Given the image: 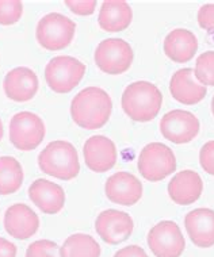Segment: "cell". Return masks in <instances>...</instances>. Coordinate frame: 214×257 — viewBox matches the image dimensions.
<instances>
[{"label": "cell", "mask_w": 214, "mask_h": 257, "mask_svg": "<svg viewBox=\"0 0 214 257\" xmlns=\"http://www.w3.org/2000/svg\"><path fill=\"white\" fill-rule=\"evenodd\" d=\"M112 111L110 95L99 87H87L72 99V119L79 127L85 130L103 127L110 119Z\"/></svg>", "instance_id": "1"}, {"label": "cell", "mask_w": 214, "mask_h": 257, "mask_svg": "<svg viewBox=\"0 0 214 257\" xmlns=\"http://www.w3.org/2000/svg\"><path fill=\"white\" fill-rule=\"evenodd\" d=\"M122 110L136 122L155 119L163 104V93L149 81H134L125 88L121 99Z\"/></svg>", "instance_id": "2"}, {"label": "cell", "mask_w": 214, "mask_h": 257, "mask_svg": "<svg viewBox=\"0 0 214 257\" xmlns=\"http://www.w3.org/2000/svg\"><path fill=\"white\" fill-rule=\"evenodd\" d=\"M38 167L49 176L68 182L80 172L79 155L68 141H52L38 155Z\"/></svg>", "instance_id": "3"}, {"label": "cell", "mask_w": 214, "mask_h": 257, "mask_svg": "<svg viewBox=\"0 0 214 257\" xmlns=\"http://www.w3.org/2000/svg\"><path fill=\"white\" fill-rule=\"evenodd\" d=\"M75 33L76 23L58 13H50L42 17L36 29L38 44L49 52L65 49L73 40Z\"/></svg>", "instance_id": "4"}, {"label": "cell", "mask_w": 214, "mask_h": 257, "mask_svg": "<svg viewBox=\"0 0 214 257\" xmlns=\"http://www.w3.org/2000/svg\"><path fill=\"white\" fill-rule=\"evenodd\" d=\"M85 65L72 56H57L45 68L46 84L53 92L68 93L79 85L85 75Z\"/></svg>", "instance_id": "5"}, {"label": "cell", "mask_w": 214, "mask_h": 257, "mask_svg": "<svg viewBox=\"0 0 214 257\" xmlns=\"http://www.w3.org/2000/svg\"><path fill=\"white\" fill-rule=\"evenodd\" d=\"M176 169L174 152L161 142H151L139 156V171L148 182H160Z\"/></svg>", "instance_id": "6"}, {"label": "cell", "mask_w": 214, "mask_h": 257, "mask_svg": "<svg viewBox=\"0 0 214 257\" xmlns=\"http://www.w3.org/2000/svg\"><path fill=\"white\" fill-rule=\"evenodd\" d=\"M45 123L40 116L30 111L17 112L10 120V141L18 151H33L45 137Z\"/></svg>", "instance_id": "7"}, {"label": "cell", "mask_w": 214, "mask_h": 257, "mask_svg": "<svg viewBox=\"0 0 214 257\" xmlns=\"http://www.w3.org/2000/svg\"><path fill=\"white\" fill-rule=\"evenodd\" d=\"M133 49L121 38H107L96 46L94 60L96 67L107 75H122L133 62Z\"/></svg>", "instance_id": "8"}, {"label": "cell", "mask_w": 214, "mask_h": 257, "mask_svg": "<svg viewBox=\"0 0 214 257\" xmlns=\"http://www.w3.org/2000/svg\"><path fill=\"white\" fill-rule=\"evenodd\" d=\"M148 245L156 257H180L186 239L174 221H161L148 233Z\"/></svg>", "instance_id": "9"}, {"label": "cell", "mask_w": 214, "mask_h": 257, "mask_svg": "<svg viewBox=\"0 0 214 257\" xmlns=\"http://www.w3.org/2000/svg\"><path fill=\"white\" fill-rule=\"evenodd\" d=\"M199 120L186 110L168 111L160 120V132L168 141L182 145L191 142L199 133Z\"/></svg>", "instance_id": "10"}, {"label": "cell", "mask_w": 214, "mask_h": 257, "mask_svg": "<svg viewBox=\"0 0 214 257\" xmlns=\"http://www.w3.org/2000/svg\"><path fill=\"white\" fill-rule=\"evenodd\" d=\"M134 229V222L128 213L120 210H104L95 221V230L109 245H118L129 238Z\"/></svg>", "instance_id": "11"}, {"label": "cell", "mask_w": 214, "mask_h": 257, "mask_svg": "<svg viewBox=\"0 0 214 257\" xmlns=\"http://www.w3.org/2000/svg\"><path fill=\"white\" fill-rule=\"evenodd\" d=\"M85 165L92 172H107L116 165L118 153L116 144L104 136H92L83 147Z\"/></svg>", "instance_id": "12"}, {"label": "cell", "mask_w": 214, "mask_h": 257, "mask_svg": "<svg viewBox=\"0 0 214 257\" xmlns=\"http://www.w3.org/2000/svg\"><path fill=\"white\" fill-rule=\"evenodd\" d=\"M104 192L112 203L133 206L143 196V184L132 173L117 172L107 179Z\"/></svg>", "instance_id": "13"}, {"label": "cell", "mask_w": 214, "mask_h": 257, "mask_svg": "<svg viewBox=\"0 0 214 257\" xmlns=\"http://www.w3.org/2000/svg\"><path fill=\"white\" fill-rule=\"evenodd\" d=\"M38 77L36 72L27 67L14 68L3 80V89L7 98L14 102H29L38 91Z\"/></svg>", "instance_id": "14"}, {"label": "cell", "mask_w": 214, "mask_h": 257, "mask_svg": "<svg viewBox=\"0 0 214 257\" xmlns=\"http://www.w3.org/2000/svg\"><path fill=\"white\" fill-rule=\"evenodd\" d=\"M40 227V218L25 203L10 206L5 214V229L11 237L27 239L34 235Z\"/></svg>", "instance_id": "15"}, {"label": "cell", "mask_w": 214, "mask_h": 257, "mask_svg": "<svg viewBox=\"0 0 214 257\" xmlns=\"http://www.w3.org/2000/svg\"><path fill=\"white\" fill-rule=\"evenodd\" d=\"M29 198L41 211L48 215L58 214L65 204L63 187L46 179H37L29 187Z\"/></svg>", "instance_id": "16"}, {"label": "cell", "mask_w": 214, "mask_h": 257, "mask_svg": "<svg viewBox=\"0 0 214 257\" xmlns=\"http://www.w3.org/2000/svg\"><path fill=\"white\" fill-rule=\"evenodd\" d=\"M170 92L179 103L194 106L205 99L207 89L194 79V71L191 68H183L175 72L171 77Z\"/></svg>", "instance_id": "17"}, {"label": "cell", "mask_w": 214, "mask_h": 257, "mask_svg": "<svg viewBox=\"0 0 214 257\" xmlns=\"http://www.w3.org/2000/svg\"><path fill=\"white\" fill-rule=\"evenodd\" d=\"M184 226L192 244L198 248L214 245V210L195 208L186 215Z\"/></svg>", "instance_id": "18"}, {"label": "cell", "mask_w": 214, "mask_h": 257, "mask_svg": "<svg viewBox=\"0 0 214 257\" xmlns=\"http://www.w3.org/2000/svg\"><path fill=\"white\" fill-rule=\"evenodd\" d=\"M203 191V182L199 173L191 169L176 173L168 184V195L172 202L180 206H188L199 199Z\"/></svg>", "instance_id": "19"}, {"label": "cell", "mask_w": 214, "mask_h": 257, "mask_svg": "<svg viewBox=\"0 0 214 257\" xmlns=\"http://www.w3.org/2000/svg\"><path fill=\"white\" fill-rule=\"evenodd\" d=\"M198 50V40L186 29H175L165 37L164 53L176 64H184L194 58Z\"/></svg>", "instance_id": "20"}, {"label": "cell", "mask_w": 214, "mask_h": 257, "mask_svg": "<svg viewBox=\"0 0 214 257\" xmlns=\"http://www.w3.org/2000/svg\"><path fill=\"white\" fill-rule=\"evenodd\" d=\"M133 19V11L126 2L107 0L103 2L99 10L98 23L100 29L109 33L124 31L130 26Z\"/></svg>", "instance_id": "21"}, {"label": "cell", "mask_w": 214, "mask_h": 257, "mask_svg": "<svg viewBox=\"0 0 214 257\" xmlns=\"http://www.w3.org/2000/svg\"><path fill=\"white\" fill-rule=\"evenodd\" d=\"M100 245L94 237L83 233L69 235L60 248L61 257H100Z\"/></svg>", "instance_id": "22"}, {"label": "cell", "mask_w": 214, "mask_h": 257, "mask_svg": "<svg viewBox=\"0 0 214 257\" xmlns=\"http://www.w3.org/2000/svg\"><path fill=\"white\" fill-rule=\"evenodd\" d=\"M23 168L11 156L0 157V195H11L22 187Z\"/></svg>", "instance_id": "23"}, {"label": "cell", "mask_w": 214, "mask_h": 257, "mask_svg": "<svg viewBox=\"0 0 214 257\" xmlns=\"http://www.w3.org/2000/svg\"><path fill=\"white\" fill-rule=\"evenodd\" d=\"M194 76L202 85L214 87V50H207L196 58Z\"/></svg>", "instance_id": "24"}, {"label": "cell", "mask_w": 214, "mask_h": 257, "mask_svg": "<svg viewBox=\"0 0 214 257\" xmlns=\"http://www.w3.org/2000/svg\"><path fill=\"white\" fill-rule=\"evenodd\" d=\"M23 5L19 0H0V25L11 26L22 18Z\"/></svg>", "instance_id": "25"}, {"label": "cell", "mask_w": 214, "mask_h": 257, "mask_svg": "<svg viewBox=\"0 0 214 257\" xmlns=\"http://www.w3.org/2000/svg\"><path fill=\"white\" fill-rule=\"evenodd\" d=\"M26 257H61L60 248L54 241L50 239H38L29 245Z\"/></svg>", "instance_id": "26"}, {"label": "cell", "mask_w": 214, "mask_h": 257, "mask_svg": "<svg viewBox=\"0 0 214 257\" xmlns=\"http://www.w3.org/2000/svg\"><path fill=\"white\" fill-rule=\"evenodd\" d=\"M65 6L76 15L87 17V15L94 14L96 2L95 0H67Z\"/></svg>", "instance_id": "27"}, {"label": "cell", "mask_w": 214, "mask_h": 257, "mask_svg": "<svg viewBox=\"0 0 214 257\" xmlns=\"http://www.w3.org/2000/svg\"><path fill=\"white\" fill-rule=\"evenodd\" d=\"M199 164L206 173L214 176V141L206 142L199 152Z\"/></svg>", "instance_id": "28"}, {"label": "cell", "mask_w": 214, "mask_h": 257, "mask_svg": "<svg viewBox=\"0 0 214 257\" xmlns=\"http://www.w3.org/2000/svg\"><path fill=\"white\" fill-rule=\"evenodd\" d=\"M198 25L210 34H214V5L202 6L198 11Z\"/></svg>", "instance_id": "29"}, {"label": "cell", "mask_w": 214, "mask_h": 257, "mask_svg": "<svg viewBox=\"0 0 214 257\" xmlns=\"http://www.w3.org/2000/svg\"><path fill=\"white\" fill-rule=\"evenodd\" d=\"M114 257H148V254L141 246L129 245V246H125V248L120 249V250L114 254Z\"/></svg>", "instance_id": "30"}, {"label": "cell", "mask_w": 214, "mask_h": 257, "mask_svg": "<svg viewBox=\"0 0 214 257\" xmlns=\"http://www.w3.org/2000/svg\"><path fill=\"white\" fill-rule=\"evenodd\" d=\"M0 257H17V246L9 239L0 237Z\"/></svg>", "instance_id": "31"}, {"label": "cell", "mask_w": 214, "mask_h": 257, "mask_svg": "<svg viewBox=\"0 0 214 257\" xmlns=\"http://www.w3.org/2000/svg\"><path fill=\"white\" fill-rule=\"evenodd\" d=\"M3 136H5V128H3V122L0 119V141H2Z\"/></svg>", "instance_id": "32"}, {"label": "cell", "mask_w": 214, "mask_h": 257, "mask_svg": "<svg viewBox=\"0 0 214 257\" xmlns=\"http://www.w3.org/2000/svg\"><path fill=\"white\" fill-rule=\"evenodd\" d=\"M211 112H213V115H214V96H213V100H211Z\"/></svg>", "instance_id": "33"}]
</instances>
